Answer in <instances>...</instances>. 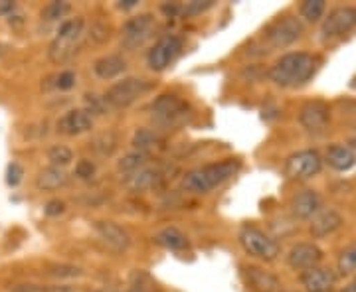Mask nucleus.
Segmentation results:
<instances>
[{
    "label": "nucleus",
    "mask_w": 356,
    "mask_h": 292,
    "mask_svg": "<svg viewBox=\"0 0 356 292\" xmlns=\"http://www.w3.org/2000/svg\"><path fill=\"white\" fill-rule=\"evenodd\" d=\"M321 67V58L309 51H289L275 60L267 77L283 89H297L307 85Z\"/></svg>",
    "instance_id": "1"
},
{
    "label": "nucleus",
    "mask_w": 356,
    "mask_h": 292,
    "mask_svg": "<svg viewBox=\"0 0 356 292\" xmlns=\"http://www.w3.org/2000/svg\"><path fill=\"white\" fill-rule=\"evenodd\" d=\"M238 170H240V160H234V158L198 166L182 176V188L191 194H196V196H204L234 178L238 174Z\"/></svg>",
    "instance_id": "2"
},
{
    "label": "nucleus",
    "mask_w": 356,
    "mask_h": 292,
    "mask_svg": "<svg viewBox=\"0 0 356 292\" xmlns=\"http://www.w3.org/2000/svg\"><path fill=\"white\" fill-rule=\"evenodd\" d=\"M83 34H86V20L83 18L76 16V18L64 20L56 32V38L51 40L50 48H48V58H50L51 64L64 65L72 62L79 51Z\"/></svg>",
    "instance_id": "3"
},
{
    "label": "nucleus",
    "mask_w": 356,
    "mask_h": 292,
    "mask_svg": "<svg viewBox=\"0 0 356 292\" xmlns=\"http://www.w3.org/2000/svg\"><path fill=\"white\" fill-rule=\"evenodd\" d=\"M149 113L159 127L175 128L191 119L192 109L188 103L180 99L175 93H163L156 99H153Z\"/></svg>",
    "instance_id": "4"
},
{
    "label": "nucleus",
    "mask_w": 356,
    "mask_h": 292,
    "mask_svg": "<svg viewBox=\"0 0 356 292\" xmlns=\"http://www.w3.org/2000/svg\"><path fill=\"white\" fill-rule=\"evenodd\" d=\"M303 32H305L303 22L297 16L285 14V16L277 18V20H273L266 28V32H264V48H267L266 51L289 48L297 40H301Z\"/></svg>",
    "instance_id": "5"
},
{
    "label": "nucleus",
    "mask_w": 356,
    "mask_h": 292,
    "mask_svg": "<svg viewBox=\"0 0 356 292\" xmlns=\"http://www.w3.org/2000/svg\"><path fill=\"white\" fill-rule=\"evenodd\" d=\"M238 239H240V245L245 253L254 259L264 261V263H271L281 255L280 243L271 235H267L264 229L255 227V225H243L240 229Z\"/></svg>",
    "instance_id": "6"
},
{
    "label": "nucleus",
    "mask_w": 356,
    "mask_h": 292,
    "mask_svg": "<svg viewBox=\"0 0 356 292\" xmlns=\"http://www.w3.org/2000/svg\"><path fill=\"white\" fill-rule=\"evenodd\" d=\"M321 170H323V156L313 148L289 154L283 164L285 178L293 182H307V180L315 178L321 174Z\"/></svg>",
    "instance_id": "7"
},
{
    "label": "nucleus",
    "mask_w": 356,
    "mask_h": 292,
    "mask_svg": "<svg viewBox=\"0 0 356 292\" xmlns=\"http://www.w3.org/2000/svg\"><path fill=\"white\" fill-rule=\"evenodd\" d=\"M154 30H156V20L151 12L131 16L121 28V46L127 51L139 50L153 38Z\"/></svg>",
    "instance_id": "8"
},
{
    "label": "nucleus",
    "mask_w": 356,
    "mask_h": 292,
    "mask_svg": "<svg viewBox=\"0 0 356 292\" xmlns=\"http://www.w3.org/2000/svg\"><path fill=\"white\" fill-rule=\"evenodd\" d=\"M149 91H151V85L147 83V79L125 77L107 89L105 99H107L111 109H127L133 103L139 101L143 95H147Z\"/></svg>",
    "instance_id": "9"
},
{
    "label": "nucleus",
    "mask_w": 356,
    "mask_h": 292,
    "mask_svg": "<svg viewBox=\"0 0 356 292\" xmlns=\"http://www.w3.org/2000/svg\"><path fill=\"white\" fill-rule=\"evenodd\" d=\"M182 51V40L175 34H166L163 38L154 42V46L147 53V65L153 71H165L177 62V58Z\"/></svg>",
    "instance_id": "10"
},
{
    "label": "nucleus",
    "mask_w": 356,
    "mask_h": 292,
    "mask_svg": "<svg viewBox=\"0 0 356 292\" xmlns=\"http://www.w3.org/2000/svg\"><path fill=\"white\" fill-rule=\"evenodd\" d=\"M356 28V6H337L323 18L321 38L334 40L343 38L344 34Z\"/></svg>",
    "instance_id": "11"
},
{
    "label": "nucleus",
    "mask_w": 356,
    "mask_h": 292,
    "mask_svg": "<svg viewBox=\"0 0 356 292\" xmlns=\"http://www.w3.org/2000/svg\"><path fill=\"white\" fill-rule=\"evenodd\" d=\"M331 123V105L323 99L307 101L299 109V125L309 135H323Z\"/></svg>",
    "instance_id": "12"
},
{
    "label": "nucleus",
    "mask_w": 356,
    "mask_h": 292,
    "mask_svg": "<svg viewBox=\"0 0 356 292\" xmlns=\"http://www.w3.org/2000/svg\"><path fill=\"white\" fill-rule=\"evenodd\" d=\"M93 229H95V235L99 237V241L113 253H125L131 247V235L127 233V229L121 227L111 219L95 221Z\"/></svg>",
    "instance_id": "13"
},
{
    "label": "nucleus",
    "mask_w": 356,
    "mask_h": 292,
    "mask_svg": "<svg viewBox=\"0 0 356 292\" xmlns=\"http://www.w3.org/2000/svg\"><path fill=\"white\" fill-rule=\"evenodd\" d=\"M93 125H95V117L89 113L88 109L77 107V109H70L58 119L56 130L64 137H79V135L89 132Z\"/></svg>",
    "instance_id": "14"
},
{
    "label": "nucleus",
    "mask_w": 356,
    "mask_h": 292,
    "mask_svg": "<svg viewBox=\"0 0 356 292\" xmlns=\"http://www.w3.org/2000/svg\"><path fill=\"white\" fill-rule=\"evenodd\" d=\"M325 259V253L323 249L315 245V243H295L291 249L287 251V265L293 268V270H301L305 273L309 268L318 267Z\"/></svg>",
    "instance_id": "15"
},
{
    "label": "nucleus",
    "mask_w": 356,
    "mask_h": 292,
    "mask_svg": "<svg viewBox=\"0 0 356 292\" xmlns=\"http://www.w3.org/2000/svg\"><path fill=\"white\" fill-rule=\"evenodd\" d=\"M323 209V198L317 190L303 188L297 190L289 200V212L295 219H313Z\"/></svg>",
    "instance_id": "16"
},
{
    "label": "nucleus",
    "mask_w": 356,
    "mask_h": 292,
    "mask_svg": "<svg viewBox=\"0 0 356 292\" xmlns=\"http://www.w3.org/2000/svg\"><path fill=\"white\" fill-rule=\"evenodd\" d=\"M339 275L331 267H313L301 273V282L307 292H332L337 286Z\"/></svg>",
    "instance_id": "17"
},
{
    "label": "nucleus",
    "mask_w": 356,
    "mask_h": 292,
    "mask_svg": "<svg viewBox=\"0 0 356 292\" xmlns=\"http://www.w3.org/2000/svg\"><path fill=\"white\" fill-rule=\"evenodd\" d=\"M243 280L252 292H280L281 286L277 275L255 265L243 267Z\"/></svg>",
    "instance_id": "18"
},
{
    "label": "nucleus",
    "mask_w": 356,
    "mask_h": 292,
    "mask_svg": "<svg viewBox=\"0 0 356 292\" xmlns=\"http://www.w3.org/2000/svg\"><path fill=\"white\" fill-rule=\"evenodd\" d=\"M344 225V217L337 209H321L317 216L311 219L309 231L313 235V239H323L329 237L332 233H337Z\"/></svg>",
    "instance_id": "19"
},
{
    "label": "nucleus",
    "mask_w": 356,
    "mask_h": 292,
    "mask_svg": "<svg viewBox=\"0 0 356 292\" xmlns=\"http://www.w3.org/2000/svg\"><path fill=\"white\" fill-rule=\"evenodd\" d=\"M323 162H327L337 172H348L356 166V153L348 144L334 142L325 151Z\"/></svg>",
    "instance_id": "20"
},
{
    "label": "nucleus",
    "mask_w": 356,
    "mask_h": 292,
    "mask_svg": "<svg viewBox=\"0 0 356 292\" xmlns=\"http://www.w3.org/2000/svg\"><path fill=\"white\" fill-rule=\"evenodd\" d=\"M125 69H127V60L119 53H107L99 60H95V64H93V74L103 81L117 79L125 74Z\"/></svg>",
    "instance_id": "21"
},
{
    "label": "nucleus",
    "mask_w": 356,
    "mask_h": 292,
    "mask_svg": "<svg viewBox=\"0 0 356 292\" xmlns=\"http://www.w3.org/2000/svg\"><path fill=\"white\" fill-rule=\"evenodd\" d=\"M159 180H161V172L156 168H151V166L147 164L143 166L140 170H137V172L127 174L123 184L131 191H149L159 184Z\"/></svg>",
    "instance_id": "22"
},
{
    "label": "nucleus",
    "mask_w": 356,
    "mask_h": 292,
    "mask_svg": "<svg viewBox=\"0 0 356 292\" xmlns=\"http://www.w3.org/2000/svg\"><path fill=\"white\" fill-rule=\"evenodd\" d=\"M119 135L115 130H103L88 142V148L97 158H111L119 148Z\"/></svg>",
    "instance_id": "23"
},
{
    "label": "nucleus",
    "mask_w": 356,
    "mask_h": 292,
    "mask_svg": "<svg viewBox=\"0 0 356 292\" xmlns=\"http://www.w3.org/2000/svg\"><path fill=\"white\" fill-rule=\"evenodd\" d=\"M67 172L65 168H58V166H46L44 170H40L36 176V188L42 191H54L64 188L67 184Z\"/></svg>",
    "instance_id": "24"
},
{
    "label": "nucleus",
    "mask_w": 356,
    "mask_h": 292,
    "mask_svg": "<svg viewBox=\"0 0 356 292\" xmlns=\"http://www.w3.org/2000/svg\"><path fill=\"white\" fill-rule=\"evenodd\" d=\"M163 146V139L161 135L153 130V128H137L135 135H133V148L140 154L154 153Z\"/></svg>",
    "instance_id": "25"
},
{
    "label": "nucleus",
    "mask_w": 356,
    "mask_h": 292,
    "mask_svg": "<svg viewBox=\"0 0 356 292\" xmlns=\"http://www.w3.org/2000/svg\"><path fill=\"white\" fill-rule=\"evenodd\" d=\"M154 243L161 245V247H165L168 251H182V249L188 247L186 235H184L178 227H170V225L165 229H161V231L154 235Z\"/></svg>",
    "instance_id": "26"
},
{
    "label": "nucleus",
    "mask_w": 356,
    "mask_h": 292,
    "mask_svg": "<svg viewBox=\"0 0 356 292\" xmlns=\"http://www.w3.org/2000/svg\"><path fill=\"white\" fill-rule=\"evenodd\" d=\"M77 85V76L76 71L72 69H62L54 76H48L44 81H42V89L44 91H70L74 89Z\"/></svg>",
    "instance_id": "27"
},
{
    "label": "nucleus",
    "mask_w": 356,
    "mask_h": 292,
    "mask_svg": "<svg viewBox=\"0 0 356 292\" xmlns=\"http://www.w3.org/2000/svg\"><path fill=\"white\" fill-rule=\"evenodd\" d=\"M72 12V4L70 2H64V0H54V2H48L42 10H40V18L44 22H64L65 16Z\"/></svg>",
    "instance_id": "28"
},
{
    "label": "nucleus",
    "mask_w": 356,
    "mask_h": 292,
    "mask_svg": "<svg viewBox=\"0 0 356 292\" xmlns=\"http://www.w3.org/2000/svg\"><path fill=\"white\" fill-rule=\"evenodd\" d=\"M147 164H149V156L133 151V153L125 154V156L117 162V170H119L123 176H127V174H133V172H137V170H140L143 166Z\"/></svg>",
    "instance_id": "29"
},
{
    "label": "nucleus",
    "mask_w": 356,
    "mask_h": 292,
    "mask_svg": "<svg viewBox=\"0 0 356 292\" xmlns=\"http://www.w3.org/2000/svg\"><path fill=\"white\" fill-rule=\"evenodd\" d=\"M337 275H341V277L356 275V245H350L341 251L339 259H337Z\"/></svg>",
    "instance_id": "30"
},
{
    "label": "nucleus",
    "mask_w": 356,
    "mask_h": 292,
    "mask_svg": "<svg viewBox=\"0 0 356 292\" xmlns=\"http://www.w3.org/2000/svg\"><path fill=\"white\" fill-rule=\"evenodd\" d=\"M48 160H50V166L67 168L74 162V151L65 144H54L48 148Z\"/></svg>",
    "instance_id": "31"
},
{
    "label": "nucleus",
    "mask_w": 356,
    "mask_h": 292,
    "mask_svg": "<svg viewBox=\"0 0 356 292\" xmlns=\"http://www.w3.org/2000/svg\"><path fill=\"white\" fill-rule=\"evenodd\" d=\"M327 10V2L325 0H305L301 4V16L307 22H318L323 18V14Z\"/></svg>",
    "instance_id": "32"
},
{
    "label": "nucleus",
    "mask_w": 356,
    "mask_h": 292,
    "mask_svg": "<svg viewBox=\"0 0 356 292\" xmlns=\"http://www.w3.org/2000/svg\"><path fill=\"white\" fill-rule=\"evenodd\" d=\"M83 109H88L91 114H105L107 111H111L105 95H97V93H88L86 95V107Z\"/></svg>",
    "instance_id": "33"
},
{
    "label": "nucleus",
    "mask_w": 356,
    "mask_h": 292,
    "mask_svg": "<svg viewBox=\"0 0 356 292\" xmlns=\"http://www.w3.org/2000/svg\"><path fill=\"white\" fill-rule=\"evenodd\" d=\"M95 172H97V166L93 160H89V158H81V160H77L76 164V174L77 178L83 180V182H89V180L95 176Z\"/></svg>",
    "instance_id": "34"
},
{
    "label": "nucleus",
    "mask_w": 356,
    "mask_h": 292,
    "mask_svg": "<svg viewBox=\"0 0 356 292\" xmlns=\"http://www.w3.org/2000/svg\"><path fill=\"white\" fill-rule=\"evenodd\" d=\"M212 6H214V0H192L186 6H182V14L184 16H198Z\"/></svg>",
    "instance_id": "35"
},
{
    "label": "nucleus",
    "mask_w": 356,
    "mask_h": 292,
    "mask_svg": "<svg viewBox=\"0 0 356 292\" xmlns=\"http://www.w3.org/2000/svg\"><path fill=\"white\" fill-rule=\"evenodd\" d=\"M24 178V168L22 164H18V162H10L8 168H6V184L10 186V188H16L20 182Z\"/></svg>",
    "instance_id": "36"
},
{
    "label": "nucleus",
    "mask_w": 356,
    "mask_h": 292,
    "mask_svg": "<svg viewBox=\"0 0 356 292\" xmlns=\"http://www.w3.org/2000/svg\"><path fill=\"white\" fill-rule=\"evenodd\" d=\"M89 36L95 40L97 44H103L105 40H109V36H111V34H109V26H103L97 22L95 26H91V30H89Z\"/></svg>",
    "instance_id": "37"
},
{
    "label": "nucleus",
    "mask_w": 356,
    "mask_h": 292,
    "mask_svg": "<svg viewBox=\"0 0 356 292\" xmlns=\"http://www.w3.org/2000/svg\"><path fill=\"white\" fill-rule=\"evenodd\" d=\"M65 212V203L62 200H50L44 205V214L48 217H58Z\"/></svg>",
    "instance_id": "38"
},
{
    "label": "nucleus",
    "mask_w": 356,
    "mask_h": 292,
    "mask_svg": "<svg viewBox=\"0 0 356 292\" xmlns=\"http://www.w3.org/2000/svg\"><path fill=\"white\" fill-rule=\"evenodd\" d=\"M341 114L343 119H355L356 121V101H341Z\"/></svg>",
    "instance_id": "39"
},
{
    "label": "nucleus",
    "mask_w": 356,
    "mask_h": 292,
    "mask_svg": "<svg viewBox=\"0 0 356 292\" xmlns=\"http://www.w3.org/2000/svg\"><path fill=\"white\" fill-rule=\"evenodd\" d=\"M79 273H81V270L76 267H58L54 268L50 275H54V277H76Z\"/></svg>",
    "instance_id": "40"
},
{
    "label": "nucleus",
    "mask_w": 356,
    "mask_h": 292,
    "mask_svg": "<svg viewBox=\"0 0 356 292\" xmlns=\"http://www.w3.org/2000/svg\"><path fill=\"white\" fill-rule=\"evenodd\" d=\"M40 292H77L74 286H64V284H54V286H40Z\"/></svg>",
    "instance_id": "41"
},
{
    "label": "nucleus",
    "mask_w": 356,
    "mask_h": 292,
    "mask_svg": "<svg viewBox=\"0 0 356 292\" xmlns=\"http://www.w3.org/2000/svg\"><path fill=\"white\" fill-rule=\"evenodd\" d=\"M14 12H16V4H14V2H8V0H2V2H0V14L13 16Z\"/></svg>",
    "instance_id": "42"
},
{
    "label": "nucleus",
    "mask_w": 356,
    "mask_h": 292,
    "mask_svg": "<svg viewBox=\"0 0 356 292\" xmlns=\"http://www.w3.org/2000/svg\"><path fill=\"white\" fill-rule=\"evenodd\" d=\"M163 12L166 16H177V14H182V6L180 4H163Z\"/></svg>",
    "instance_id": "43"
},
{
    "label": "nucleus",
    "mask_w": 356,
    "mask_h": 292,
    "mask_svg": "<svg viewBox=\"0 0 356 292\" xmlns=\"http://www.w3.org/2000/svg\"><path fill=\"white\" fill-rule=\"evenodd\" d=\"M139 4V0H121L117 6L121 8V10H129V8H135Z\"/></svg>",
    "instance_id": "44"
},
{
    "label": "nucleus",
    "mask_w": 356,
    "mask_h": 292,
    "mask_svg": "<svg viewBox=\"0 0 356 292\" xmlns=\"http://www.w3.org/2000/svg\"><path fill=\"white\" fill-rule=\"evenodd\" d=\"M339 292H356V275H355V279L350 280L346 286H343V289H341Z\"/></svg>",
    "instance_id": "45"
},
{
    "label": "nucleus",
    "mask_w": 356,
    "mask_h": 292,
    "mask_svg": "<svg viewBox=\"0 0 356 292\" xmlns=\"http://www.w3.org/2000/svg\"><path fill=\"white\" fill-rule=\"evenodd\" d=\"M348 146H350V148H353V151H355V153H356V135H355V137H353V139H350V142H348Z\"/></svg>",
    "instance_id": "46"
},
{
    "label": "nucleus",
    "mask_w": 356,
    "mask_h": 292,
    "mask_svg": "<svg viewBox=\"0 0 356 292\" xmlns=\"http://www.w3.org/2000/svg\"><path fill=\"white\" fill-rule=\"evenodd\" d=\"M131 292H143V291H131Z\"/></svg>",
    "instance_id": "47"
},
{
    "label": "nucleus",
    "mask_w": 356,
    "mask_h": 292,
    "mask_svg": "<svg viewBox=\"0 0 356 292\" xmlns=\"http://www.w3.org/2000/svg\"><path fill=\"white\" fill-rule=\"evenodd\" d=\"M285 292H297V291H285Z\"/></svg>",
    "instance_id": "48"
},
{
    "label": "nucleus",
    "mask_w": 356,
    "mask_h": 292,
    "mask_svg": "<svg viewBox=\"0 0 356 292\" xmlns=\"http://www.w3.org/2000/svg\"><path fill=\"white\" fill-rule=\"evenodd\" d=\"M350 87H355V89H356V85H350Z\"/></svg>",
    "instance_id": "49"
}]
</instances>
